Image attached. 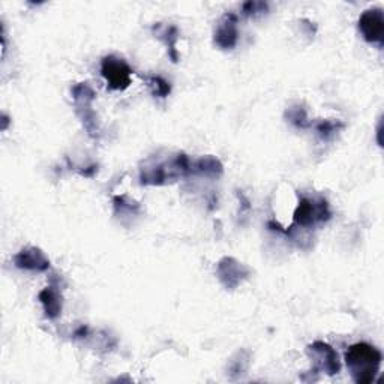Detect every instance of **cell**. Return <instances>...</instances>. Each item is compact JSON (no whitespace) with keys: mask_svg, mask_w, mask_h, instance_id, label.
Segmentation results:
<instances>
[{"mask_svg":"<svg viewBox=\"0 0 384 384\" xmlns=\"http://www.w3.org/2000/svg\"><path fill=\"white\" fill-rule=\"evenodd\" d=\"M237 18L233 14H227L218 25L217 32H215V42L221 49H233L237 42Z\"/></svg>","mask_w":384,"mask_h":384,"instance_id":"6","label":"cell"},{"mask_svg":"<svg viewBox=\"0 0 384 384\" xmlns=\"http://www.w3.org/2000/svg\"><path fill=\"white\" fill-rule=\"evenodd\" d=\"M359 30L371 44L383 45L384 41V14L380 8L366 9L359 18Z\"/></svg>","mask_w":384,"mask_h":384,"instance_id":"4","label":"cell"},{"mask_svg":"<svg viewBox=\"0 0 384 384\" xmlns=\"http://www.w3.org/2000/svg\"><path fill=\"white\" fill-rule=\"evenodd\" d=\"M15 264L20 269L26 270H37V272H44L50 267V262L37 248H27L15 255Z\"/></svg>","mask_w":384,"mask_h":384,"instance_id":"8","label":"cell"},{"mask_svg":"<svg viewBox=\"0 0 384 384\" xmlns=\"http://www.w3.org/2000/svg\"><path fill=\"white\" fill-rule=\"evenodd\" d=\"M308 352L312 353L314 359H317V364H319L320 369L327 372L329 376H333V374H338V372H340V369H341L340 357H338V353L329 344L317 341L308 347Z\"/></svg>","mask_w":384,"mask_h":384,"instance_id":"5","label":"cell"},{"mask_svg":"<svg viewBox=\"0 0 384 384\" xmlns=\"http://www.w3.org/2000/svg\"><path fill=\"white\" fill-rule=\"evenodd\" d=\"M39 300L44 307V312L49 319H58L62 312V300L59 293L53 287L44 288L39 293Z\"/></svg>","mask_w":384,"mask_h":384,"instance_id":"10","label":"cell"},{"mask_svg":"<svg viewBox=\"0 0 384 384\" xmlns=\"http://www.w3.org/2000/svg\"><path fill=\"white\" fill-rule=\"evenodd\" d=\"M329 217L331 212L324 200H320L317 203L309 198H302L295 213V222L297 225H302V227H309V225L329 219Z\"/></svg>","mask_w":384,"mask_h":384,"instance_id":"3","label":"cell"},{"mask_svg":"<svg viewBox=\"0 0 384 384\" xmlns=\"http://www.w3.org/2000/svg\"><path fill=\"white\" fill-rule=\"evenodd\" d=\"M192 170V167L189 164V160L185 156V155H177L176 160L173 161V168H170L168 170V176L172 177L170 173H173L174 176H179V174H184V173H188ZM143 182L144 184H161L162 180L167 179L165 176V170L162 167H156L155 170H151L146 174L141 176Z\"/></svg>","mask_w":384,"mask_h":384,"instance_id":"7","label":"cell"},{"mask_svg":"<svg viewBox=\"0 0 384 384\" xmlns=\"http://www.w3.org/2000/svg\"><path fill=\"white\" fill-rule=\"evenodd\" d=\"M241 263H237L233 258H224L219 263V278L227 287H236L241 279L246 276V270L242 272Z\"/></svg>","mask_w":384,"mask_h":384,"instance_id":"9","label":"cell"},{"mask_svg":"<svg viewBox=\"0 0 384 384\" xmlns=\"http://www.w3.org/2000/svg\"><path fill=\"white\" fill-rule=\"evenodd\" d=\"M305 119H307V113L300 108H293L290 115V122L296 123L297 127H305Z\"/></svg>","mask_w":384,"mask_h":384,"instance_id":"15","label":"cell"},{"mask_svg":"<svg viewBox=\"0 0 384 384\" xmlns=\"http://www.w3.org/2000/svg\"><path fill=\"white\" fill-rule=\"evenodd\" d=\"M196 170L200 173L205 174H212L217 176L218 173L222 172V165L219 164L218 160H215V158H203L196 165Z\"/></svg>","mask_w":384,"mask_h":384,"instance_id":"11","label":"cell"},{"mask_svg":"<svg viewBox=\"0 0 384 384\" xmlns=\"http://www.w3.org/2000/svg\"><path fill=\"white\" fill-rule=\"evenodd\" d=\"M340 128H343V125H338V123H335V122L324 120V122H321L320 125L317 127V131L323 135V137H327V135L333 134L335 131H338Z\"/></svg>","mask_w":384,"mask_h":384,"instance_id":"13","label":"cell"},{"mask_svg":"<svg viewBox=\"0 0 384 384\" xmlns=\"http://www.w3.org/2000/svg\"><path fill=\"white\" fill-rule=\"evenodd\" d=\"M151 86L153 89V94L160 98H165L170 94V83L165 82L161 77H151Z\"/></svg>","mask_w":384,"mask_h":384,"instance_id":"12","label":"cell"},{"mask_svg":"<svg viewBox=\"0 0 384 384\" xmlns=\"http://www.w3.org/2000/svg\"><path fill=\"white\" fill-rule=\"evenodd\" d=\"M267 9L266 4L262 2H248L243 5V11L246 15H252V14H258V13H264Z\"/></svg>","mask_w":384,"mask_h":384,"instance_id":"14","label":"cell"},{"mask_svg":"<svg viewBox=\"0 0 384 384\" xmlns=\"http://www.w3.org/2000/svg\"><path fill=\"white\" fill-rule=\"evenodd\" d=\"M101 74L107 80L108 86L115 90H123L131 84L132 70L125 60L116 56H107L101 63Z\"/></svg>","mask_w":384,"mask_h":384,"instance_id":"2","label":"cell"},{"mask_svg":"<svg viewBox=\"0 0 384 384\" xmlns=\"http://www.w3.org/2000/svg\"><path fill=\"white\" fill-rule=\"evenodd\" d=\"M383 356L376 347L366 343H359L348 348L345 353L347 366L359 384H369L376 381L381 366Z\"/></svg>","mask_w":384,"mask_h":384,"instance_id":"1","label":"cell"}]
</instances>
